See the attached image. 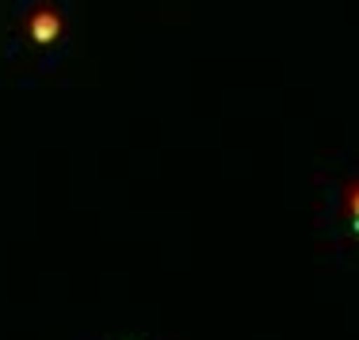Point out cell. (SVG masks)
Returning a JSON list of instances; mask_svg holds the SVG:
<instances>
[{
	"label": "cell",
	"instance_id": "cell-1",
	"mask_svg": "<svg viewBox=\"0 0 359 340\" xmlns=\"http://www.w3.org/2000/svg\"><path fill=\"white\" fill-rule=\"evenodd\" d=\"M348 215H352V222L359 229V184H352V191H348Z\"/></svg>",
	"mask_w": 359,
	"mask_h": 340
},
{
	"label": "cell",
	"instance_id": "cell-2",
	"mask_svg": "<svg viewBox=\"0 0 359 340\" xmlns=\"http://www.w3.org/2000/svg\"><path fill=\"white\" fill-rule=\"evenodd\" d=\"M35 35H39V39H50V35H54V20H50V15H39V20H35Z\"/></svg>",
	"mask_w": 359,
	"mask_h": 340
}]
</instances>
